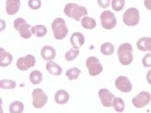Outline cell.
<instances>
[{
    "mask_svg": "<svg viewBox=\"0 0 151 113\" xmlns=\"http://www.w3.org/2000/svg\"><path fill=\"white\" fill-rule=\"evenodd\" d=\"M13 57L10 53H8L4 48H0V65L1 67H6L12 62Z\"/></svg>",
    "mask_w": 151,
    "mask_h": 113,
    "instance_id": "2e32d148",
    "label": "cell"
},
{
    "mask_svg": "<svg viewBox=\"0 0 151 113\" xmlns=\"http://www.w3.org/2000/svg\"><path fill=\"white\" fill-rule=\"evenodd\" d=\"M144 4L147 9L151 10V0H144Z\"/></svg>",
    "mask_w": 151,
    "mask_h": 113,
    "instance_id": "836d02e7",
    "label": "cell"
},
{
    "mask_svg": "<svg viewBox=\"0 0 151 113\" xmlns=\"http://www.w3.org/2000/svg\"><path fill=\"white\" fill-rule=\"evenodd\" d=\"M112 106L116 112H123L125 110V104L123 99L119 97H115L112 102Z\"/></svg>",
    "mask_w": 151,
    "mask_h": 113,
    "instance_id": "603a6c76",
    "label": "cell"
},
{
    "mask_svg": "<svg viewBox=\"0 0 151 113\" xmlns=\"http://www.w3.org/2000/svg\"><path fill=\"white\" fill-rule=\"evenodd\" d=\"M70 99V95L65 90L60 89L57 91L55 95V102L59 105H65L66 104Z\"/></svg>",
    "mask_w": 151,
    "mask_h": 113,
    "instance_id": "ac0fdd59",
    "label": "cell"
},
{
    "mask_svg": "<svg viewBox=\"0 0 151 113\" xmlns=\"http://www.w3.org/2000/svg\"><path fill=\"white\" fill-rule=\"evenodd\" d=\"M52 31L54 37L57 40H62L65 38L69 32L68 27H66V23L63 18H56L52 22Z\"/></svg>",
    "mask_w": 151,
    "mask_h": 113,
    "instance_id": "3957f363",
    "label": "cell"
},
{
    "mask_svg": "<svg viewBox=\"0 0 151 113\" xmlns=\"http://www.w3.org/2000/svg\"><path fill=\"white\" fill-rule=\"evenodd\" d=\"M64 13L69 18H72L76 21H81L84 16H87L88 9L82 5L69 3L64 8Z\"/></svg>",
    "mask_w": 151,
    "mask_h": 113,
    "instance_id": "6da1fadb",
    "label": "cell"
},
{
    "mask_svg": "<svg viewBox=\"0 0 151 113\" xmlns=\"http://www.w3.org/2000/svg\"><path fill=\"white\" fill-rule=\"evenodd\" d=\"M79 53L80 51L79 50H76V49H70L69 50L65 55V58L67 61H73L75 59H76V57L79 55Z\"/></svg>",
    "mask_w": 151,
    "mask_h": 113,
    "instance_id": "4316f807",
    "label": "cell"
},
{
    "mask_svg": "<svg viewBox=\"0 0 151 113\" xmlns=\"http://www.w3.org/2000/svg\"><path fill=\"white\" fill-rule=\"evenodd\" d=\"M29 79H30V81H31V83L32 84H40L41 82L42 81V74L41 73V71H37V70L32 71L29 75Z\"/></svg>",
    "mask_w": 151,
    "mask_h": 113,
    "instance_id": "44dd1931",
    "label": "cell"
},
{
    "mask_svg": "<svg viewBox=\"0 0 151 113\" xmlns=\"http://www.w3.org/2000/svg\"><path fill=\"white\" fill-rule=\"evenodd\" d=\"M100 23L104 29L111 30L116 26V15L110 10H104L100 14Z\"/></svg>",
    "mask_w": 151,
    "mask_h": 113,
    "instance_id": "8992f818",
    "label": "cell"
},
{
    "mask_svg": "<svg viewBox=\"0 0 151 113\" xmlns=\"http://www.w3.org/2000/svg\"><path fill=\"white\" fill-rule=\"evenodd\" d=\"M32 106L36 109H41L48 102V96L41 89H35L32 91Z\"/></svg>",
    "mask_w": 151,
    "mask_h": 113,
    "instance_id": "ba28073f",
    "label": "cell"
},
{
    "mask_svg": "<svg viewBox=\"0 0 151 113\" xmlns=\"http://www.w3.org/2000/svg\"><path fill=\"white\" fill-rule=\"evenodd\" d=\"M146 50L151 52V37H147L146 39Z\"/></svg>",
    "mask_w": 151,
    "mask_h": 113,
    "instance_id": "d6a6232c",
    "label": "cell"
},
{
    "mask_svg": "<svg viewBox=\"0 0 151 113\" xmlns=\"http://www.w3.org/2000/svg\"><path fill=\"white\" fill-rule=\"evenodd\" d=\"M32 33L38 37H42L47 34V28L42 25H36L32 27Z\"/></svg>",
    "mask_w": 151,
    "mask_h": 113,
    "instance_id": "ffe728a7",
    "label": "cell"
},
{
    "mask_svg": "<svg viewBox=\"0 0 151 113\" xmlns=\"http://www.w3.org/2000/svg\"><path fill=\"white\" fill-rule=\"evenodd\" d=\"M81 74V70L77 67H72V68H70L69 70L66 71L65 72V75L66 77L69 78V80L72 81V80H76L79 78Z\"/></svg>",
    "mask_w": 151,
    "mask_h": 113,
    "instance_id": "d4e9b609",
    "label": "cell"
},
{
    "mask_svg": "<svg viewBox=\"0 0 151 113\" xmlns=\"http://www.w3.org/2000/svg\"><path fill=\"white\" fill-rule=\"evenodd\" d=\"M99 98L100 99L101 104L104 107H111L112 106V102L115 98V95L108 90L107 89H100L98 93Z\"/></svg>",
    "mask_w": 151,
    "mask_h": 113,
    "instance_id": "8fae6325",
    "label": "cell"
},
{
    "mask_svg": "<svg viewBox=\"0 0 151 113\" xmlns=\"http://www.w3.org/2000/svg\"><path fill=\"white\" fill-rule=\"evenodd\" d=\"M70 41L72 48L79 50L85 42V37L81 32H74L70 37Z\"/></svg>",
    "mask_w": 151,
    "mask_h": 113,
    "instance_id": "4fadbf2b",
    "label": "cell"
},
{
    "mask_svg": "<svg viewBox=\"0 0 151 113\" xmlns=\"http://www.w3.org/2000/svg\"><path fill=\"white\" fill-rule=\"evenodd\" d=\"M24 111V105L21 101H14L9 105V112L21 113Z\"/></svg>",
    "mask_w": 151,
    "mask_h": 113,
    "instance_id": "cb8c5ba5",
    "label": "cell"
},
{
    "mask_svg": "<svg viewBox=\"0 0 151 113\" xmlns=\"http://www.w3.org/2000/svg\"><path fill=\"white\" fill-rule=\"evenodd\" d=\"M122 21L124 24L128 26V27H135L139 23L140 21V15L139 11L136 8H129L127 9L123 16H122Z\"/></svg>",
    "mask_w": 151,
    "mask_h": 113,
    "instance_id": "277c9868",
    "label": "cell"
},
{
    "mask_svg": "<svg viewBox=\"0 0 151 113\" xmlns=\"http://www.w3.org/2000/svg\"><path fill=\"white\" fill-rule=\"evenodd\" d=\"M36 64V59L32 55H27L21 57L16 61V66L20 71H27L28 69L33 67Z\"/></svg>",
    "mask_w": 151,
    "mask_h": 113,
    "instance_id": "30bf717a",
    "label": "cell"
},
{
    "mask_svg": "<svg viewBox=\"0 0 151 113\" xmlns=\"http://www.w3.org/2000/svg\"><path fill=\"white\" fill-rule=\"evenodd\" d=\"M115 84L116 89L122 93H129L132 89V85L130 80L125 76H120L116 79Z\"/></svg>",
    "mask_w": 151,
    "mask_h": 113,
    "instance_id": "7c38bea8",
    "label": "cell"
},
{
    "mask_svg": "<svg viewBox=\"0 0 151 113\" xmlns=\"http://www.w3.org/2000/svg\"><path fill=\"white\" fill-rule=\"evenodd\" d=\"M14 27L16 31L19 32L21 37H23L25 39L30 38L32 35V31H30L31 25L28 22H27V21L24 20L23 18H17L14 20Z\"/></svg>",
    "mask_w": 151,
    "mask_h": 113,
    "instance_id": "5b68a950",
    "label": "cell"
},
{
    "mask_svg": "<svg viewBox=\"0 0 151 113\" xmlns=\"http://www.w3.org/2000/svg\"><path fill=\"white\" fill-rule=\"evenodd\" d=\"M41 56L42 57L43 60H45L47 61L53 60L56 57V50L52 46L46 45L42 49Z\"/></svg>",
    "mask_w": 151,
    "mask_h": 113,
    "instance_id": "9a60e30c",
    "label": "cell"
},
{
    "mask_svg": "<svg viewBox=\"0 0 151 113\" xmlns=\"http://www.w3.org/2000/svg\"><path fill=\"white\" fill-rule=\"evenodd\" d=\"M132 50L133 48L129 42H124L119 46L117 50V55L120 63L123 65H129L132 62Z\"/></svg>",
    "mask_w": 151,
    "mask_h": 113,
    "instance_id": "7a4b0ae2",
    "label": "cell"
},
{
    "mask_svg": "<svg viewBox=\"0 0 151 113\" xmlns=\"http://www.w3.org/2000/svg\"><path fill=\"white\" fill-rule=\"evenodd\" d=\"M98 4L102 9H107L110 7V0H98Z\"/></svg>",
    "mask_w": 151,
    "mask_h": 113,
    "instance_id": "1f68e13d",
    "label": "cell"
},
{
    "mask_svg": "<svg viewBox=\"0 0 151 113\" xmlns=\"http://www.w3.org/2000/svg\"><path fill=\"white\" fill-rule=\"evenodd\" d=\"M46 70L48 73L54 76H60L62 74V68L60 65L50 60L46 64Z\"/></svg>",
    "mask_w": 151,
    "mask_h": 113,
    "instance_id": "e0dca14e",
    "label": "cell"
},
{
    "mask_svg": "<svg viewBox=\"0 0 151 113\" xmlns=\"http://www.w3.org/2000/svg\"><path fill=\"white\" fill-rule=\"evenodd\" d=\"M100 52L104 55H111L115 52V46L111 42H104L100 47Z\"/></svg>",
    "mask_w": 151,
    "mask_h": 113,
    "instance_id": "7402d4cb",
    "label": "cell"
},
{
    "mask_svg": "<svg viewBox=\"0 0 151 113\" xmlns=\"http://www.w3.org/2000/svg\"><path fill=\"white\" fill-rule=\"evenodd\" d=\"M146 79H147V82L149 83V84L151 85V69L150 71L147 72V76H146Z\"/></svg>",
    "mask_w": 151,
    "mask_h": 113,
    "instance_id": "e575fe53",
    "label": "cell"
},
{
    "mask_svg": "<svg viewBox=\"0 0 151 113\" xmlns=\"http://www.w3.org/2000/svg\"><path fill=\"white\" fill-rule=\"evenodd\" d=\"M15 86V82L11 79H3L0 81V88L2 89H13Z\"/></svg>",
    "mask_w": 151,
    "mask_h": 113,
    "instance_id": "484cf974",
    "label": "cell"
},
{
    "mask_svg": "<svg viewBox=\"0 0 151 113\" xmlns=\"http://www.w3.org/2000/svg\"><path fill=\"white\" fill-rule=\"evenodd\" d=\"M81 24L83 27L87 30H92V29H94L96 27L97 23L96 21L89 16H84L83 19L81 20Z\"/></svg>",
    "mask_w": 151,
    "mask_h": 113,
    "instance_id": "d6986e66",
    "label": "cell"
},
{
    "mask_svg": "<svg viewBox=\"0 0 151 113\" xmlns=\"http://www.w3.org/2000/svg\"><path fill=\"white\" fill-rule=\"evenodd\" d=\"M151 101V94L147 91H142L137 95H136L132 100V103L136 108L141 109L146 106H148Z\"/></svg>",
    "mask_w": 151,
    "mask_h": 113,
    "instance_id": "9c48e42d",
    "label": "cell"
},
{
    "mask_svg": "<svg viewBox=\"0 0 151 113\" xmlns=\"http://www.w3.org/2000/svg\"><path fill=\"white\" fill-rule=\"evenodd\" d=\"M146 37H143L141 38L138 39V41L137 42V47L138 50L140 51H147L146 50Z\"/></svg>",
    "mask_w": 151,
    "mask_h": 113,
    "instance_id": "f546056e",
    "label": "cell"
},
{
    "mask_svg": "<svg viewBox=\"0 0 151 113\" xmlns=\"http://www.w3.org/2000/svg\"><path fill=\"white\" fill-rule=\"evenodd\" d=\"M142 63H143V65H144V67H146V68L151 67V54L150 53L146 54V55L143 57Z\"/></svg>",
    "mask_w": 151,
    "mask_h": 113,
    "instance_id": "4dcf8cb0",
    "label": "cell"
},
{
    "mask_svg": "<svg viewBox=\"0 0 151 113\" xmlns=\"http://www.w3.org/2000/svg\"><path fill=\"white\" fill-rule=\"evenodd\" d=\"M28 5H29L30 9H32L33 10H37L41 8L42 2L41 0H29Z\"/></svg>",
    "mask_w": 151,
    "mask_h": 113,
    "instance_id": "f1b7e54d",
    "label": "cell"
},
{
    "mask_svg": "<svg viewBox=\"0 0 151 113\" xmlns=\"http://www.w3.org/2000/svg\"><path fill=\"white\" fill-rule=\"evenodd\" d=\"M86 66L88 70L90 76L95 77L103 71V66L99 60L95 56H90L86 60Z\"/></svg>",
    "mask_w": 151,
    "mask_h": 113,
    "instance_id": "52a82bcc",
    "label": "cell"
},
{
    "mask_svg": "<svg viewBox=\"0 0 151 113\" xmlns=\"http://www.w3.org/2000/svg\"><path fill=\"white\" fill-rule=\"evenodd\" d=\"M21 7V0H6V12L9 15L17 14Z\"/></svg>",
    "mask_w": 151,
    "mask_h": 113,
    "instance_id": "5bb4252c",
    "label": "cell"
},
{
    "mask_svg": "<svg viewBox=\"0 0 151 113\" xmlns=\"http://www.w3.org/2000/svg\"><path fill=\"white\" fill-rule=\"evenodd\" d=\"M125 6V0H112L111 1V8L115 11H121Z\"/></svg>",
    "mask_w": 151,
    "mask_h": 113,
    "instance_id": "83f0119b",
    "label": "cell"
}]
</instances>
